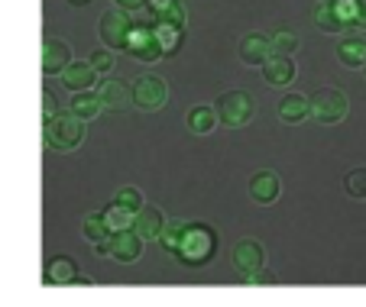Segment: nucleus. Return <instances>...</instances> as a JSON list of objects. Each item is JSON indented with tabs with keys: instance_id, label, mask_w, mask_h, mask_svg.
<instances>
[{
	"instance_id": "obj_30",
	"label": "nucleus",
	"mask_w": 366,
	"mask_h": 307,
	"mask_svg": "<svg viewBox=\"0 0 366 307\" xmlns=\"http://www.w3.org/2000/svg\"><path fill=\"white\" fill-rule=\"evenodd\" d=\"M114 204H120V207H127V211H133V213H137L139 207L146 204V201H143V194H139L137 188H120V191H117V198H114Z\"/></svg>"
},
{
	"instance_id": "obj_2",
	"label": "nucleus",
	"mask_w": 366,
	"mask_h": 307,
	"mask_svg": "<svg viewBox=\"0 0 366 307\" xmlns=\"http://www.w3.org/2000/svg\"><path fill=\"white\" fill-rule=\"evenodd\" d=\"M84 143V120L75 114H62L46 120V146L56 152H71Z\"/></svg>"
},
{
	"instance_id": "obj_34",
	"label": "nucleus",
	"mask_w": 366,
	"mask_h": 307,
	"mask_svg": "<svg viewBox=\"0 0 366 307\" xmlns=\"http://www.w3.org/2000/svg\"><path fill=\"white\" fill-rule=\"evenodd\" d=\"M149 4V10H156V14H162V10H169L172 4H179V0H146Z\"/></svg>"
},
{
	"instance_id": "obj_5",
	"label": "nucleus",
	"mask_w": 366,
	"mask_h": 307,
	"mask_svg": "<svg viewBox=\"0 0 366 307\" xmlns=\"http://www.w3.org/2000/svg\"><path fill=\"white\" fill-rule=\"evenodd\" d=\"M124 49H130L133 59H139V61H156V59H162V49H159V42H156L152 23H137V26H130Z\"/></svg>"
},
{
	"instance_id": "obj_23",
	"label": "nucleus",
	"mask_w": 366,
	"mask_h": 307,
	"mask_svg": "<svg viewBox=\"0 0 366 307\" xmlns=\"http://www.w3.org/2000/svg\"><path fill=\"white\" fill-rule=\"evenodd\" d=\"M337 55L344 65H350V69H363L366 65V39H344L337 46Z\"/></svg>"
},
{
	"instance_id": "obj_12",
	"label": "nucleus",
	"mask_w": 366,
	"mask_h": 307,
	"mask_svg": "<svg viewBox=\"0 0 366 307\" xmlns=\"http://www.w3.org/2000/svg\"><path fill=\"white\" fill-rule=\"evenodd\" d=\"M46 281L49 285H91V278H84L75 268V262L69 256H56L46 268Z\"/></svg>"
},
{
	"instance_id": "obj_17",
	"label": "nucleus",
	"mask_w": 366,
	"mask_h": 307,
	"mask_svg": "<svg viewBox=\"0 0 366 307\" xmlns=\"http://www.w3.org/2000/svg\"><path fill=\"white\" fill-rule=\"evenodd\" d=\"M269 55H272V46H269V39H266V36H259V33L243 36V42H240V59L247 61V65H263Z\"/></svg>"
},
{
	"instance_id": "obj_35",
	"label": "nucleus",
	"mask_w": 366,
	"mask_h": 307,
	"mask_svg": "<svg viewBox=\"0 0 366 307\" xmlns=\"http://www.w3.org/2000/svg\"><path fill=\"white\" fill-rule=\"evenodd\" d=\"M357 26H360V29H366V0H363V4H360V16H357Z\"/></svg>"
},
{
	"instance_id": "obj_6",
	"label": "nucleus",
	"mask_w": 366,
	"mask_h": 307,
	"mask_svg": "<svg viewBox=\"0 0 366 307\" xmlns=\"http://www.w3.org/2000/svg\"><path fill=\"white\" fill-rule=\"evenodd\" d=\"M133 101H137V107L146 110V114L166 107V101H169L166 81H162V78H156V75H143L137 81V88H133Z\"/></svg>"
},
{
	"instance_id": "obj_15",
	"label": "nucleus",
	"mask_w": 366,
	"mask_h": 307,
	"mask_svg": "<svg viewBox=\"0 0 366 307\" xmlns=\"http://www.w3.org/2000/svg\"><path fill=\"white\" fill-rule=\"evenodd\" d=\"M263 75L269 84L282 88V84H289L295 78V61H292V55H269L263 61Z\"/></svg>"
},
{
	"instance_id": "obj_21",
	"label": "nucleus",
	"mask_w": 366,
	"mask_h": 307,
	"mask_svg": "<svg viewBox=\"0 0 366 307\" xmlns=\"http://www.w3.org/2000/svg\"><path fill=\"white\" fill-rule=\"evenodd\" d=\"M101 110H104V107H101V101H97V94H91V91H75L69 114L81 116V120L88 123V120H94V116L101 114Z\"/></svg>"
},
{
	"instance_id": "obj_4",
	"label": "nucleus",
	"mask_w": 366,
	"mask_h": 307,
	"mask_svg": "<svg viewBox=\"0 0 366 307\" xmlns=\"http://www.w3.org/2000/svg\"><path fill=\"white\" fill-rule=\"evenodd\" d=\"M214 110L224 126L237 130V126H247V123L253 120V97L243 94V91H227V94L217 97Z\"/></svg>"
},
{
	"instance_id": "obj_18",
	"label": "nucleus",
	"mask_w": 366,
	"mask_h": 307,
	"mask_svg": "<svg viewBox=\"0 0 366 307\" xmlns=\"http://www.w3.org/2000/svg\"><path fill=\"white\" fill-rule=\"evenodd\" d=\"M152 33H156V42H159L162 55H172L175 49H179V42H182V33H185V26H175V23L159 20V16H156V23H152Z\"/></svg>"
},
{
	"instance_id": "obj_3",
	"label": "nucleus",
	"mask_w": 366,
	"mask_h": 307,
	"mask_svg": "<svg viewBox=\"0 0 366 307\" xmlns=\"http://www.w3.org/2000/svg\"><path fill=\"white\" fill-rule=\"evenodd\" d=\"M347 110H350V101L337 88H321L308 97V116H315L318 123H327V126L344 120Z\"/></svg>"
},
{
	"instance_id": "obj_37",
	"label": "nucleus",
	"mask_w": 366,
	"mask_h": 307,
	"mask_svg": "<svg viewBox=\"0 0 366 307\" xmlns=\"http://www.w3.org/2000/svg\"><path fill=\"white\" fill-rule=\"evenodd\" d=\"M363 71H366V65H363Z\"/></svg>"
},
{
	"instance_id": "obj_16",
	"label": "nucleus",
	"mask_w": 366,
	"mask_h": 307,
	"mask_svg": "<svg viewBox=\"0 0 366 307\" xmlns=\"http://www.w3.org/2000/svg\"><path fill=\"white\" fill-rule=\"evenodd\" d=\"M69 55H71V49L65 46L62 39H49L46 49H42V71H46V75H59L71 61Z\"/></svg>"
},
{
	"instance_id": "obj_19",
	"label": "nucleus",
	"mask_w": 366,
	"mask_h": 307,
	"mask_svg": "<svg viewBox=\"0 0 366 307\" xmlns=\"http://www.w3.org/2000/svg\"><path fill=\"white\" fill-rule=\"evenodd\" d=\"M107 236H111V230L104 226L101 213H94V217L84 220V239L91 243V249H94L97 256H107Z\"/></svg>"
},
{
	"instance_id": "obj_14",
	"label": "nucleus",
	"mask_w": 366,
	"mask_h": 307,
	"mask_svg": "<svg viewBox=\"0 0 366 307\" xmlns=\"http://www.w3.org/2000/svg\"><path fill=\"white\" fill-rule=\"evenodd\" d=\"M59 75H62L65 88H71V91H91L97 84V71L91 69L88 61H69Z\"/></svg>"
},
{
	"instance_id": "obj_28",
	"label": "nucleus",
	"mask_w": 366,
	"mask_h": 307,
	"mask_svg": "<svg viewBox=\"0 0 366 307\" xmlns=\"http://www.w3.org/2000/svg\"><path fill=\"white\" fill-rule=\"evenodd\" d=\"M315 23H318L325 33H340V29H344V26H340V20L334 16V10L327 7V4H321V7L315 10Z\"/></svg>"
},
{
	"instance_id": "obj_27",
	"label": "nucleus",
	"mask_w": 366,
	"mask_h": 307,
	"mask_svg": "<svg viewBox=\"0 0 366 307\" xmlns=\"http://www.w3.org/2000/svg\"><path fill=\"white\" fill-rule=\"evenodd\" d=\"M344 191L350 194V198H357V201H366V165H363V168L347 171V178H344Z\"/></svg>"
},
{
	"instance_id": "obj_11",
	"label": "nucleus",
	"mask_w": 366,
	"mask_h": 307,
	"mask_svg": "<svg viewBox=\"0 0 366 307\" xmlns=\"http://www.w3.org/2000/svg\"><path fill=\"white\" fill-rule=\"evenodd\" d=\"M279 191H282V184H279V175L269 168L256 171L253 178H249V198L256 201V204H272V201L279 198Z\"/></svg>"
},
{
	"instance_id": "obj_13",
	"label": "nucleus",
	"mask_w": 366,
	"mask_h": 307,
	"mask_svg": "<svg viewBox=\"0 0 366 307\" xmlns=\"http://www.w3.org/2000/svg\"><path fill=\"white\" fill-rule=\"evenodd\" d=\"M162 226H166V217H162L159 207H146L143 204L137 211V217H133V233H137V236H143V243H146V239H159Z\"/></svg>"
},
{
	"instance_id": "obj_1",
	"label": "nucleus",
	"mask_w": 366,
	"mask_h": 307,
	"mask_svg": "<svg viewBox=\"0 0 366 307\" xmlns=\"http://www.w3.org/2000/svg\"><path fill=\"white\" fill-rule=\"evenodd\" d=\"M217 253V233L214 226L207 223H185V230H182V239L179 246H175V259L182 262V266L188 268H198L204 266L211 256Z\"/></svg>"
},
{
	"instance_id": "obj_31",
	"label": "nucleus",
	"mask_w": 366,
	"mask_h": 307,
	"mask_svg": "<svg viewBox=\"0 0 366 307\" xmlns=\"http://www.w3.org/2000/svg\"><path fill=\"white\" fill-rule=\"evenodd\" d=\"M88 65L97 71V75H107V71L114 69V52H111V49H101V52H94L88 59Z\"/></svg>"
},
{
	"instance_id": "obj_26",
	"label": "nucleus",
	"mask_w": 366,
	"mask_h": 307,
	"mask_svg": "<svg viewBox=\"0 0 366 307\" xmlns=\"http://www.w3.org/2000/svg\"><path fill=\"white\" fill-rule=\"evenodd\" d=\"M272 46V55H295L298 52V36L289 33V29H276L269 39Z\"/></svg>"
},
{
	"instance_id": "obj_36",
	"label": "nucleus",
	"mask_w": 366,
	"mask_h": 307,
	"mask_svg": "<svg viewBox=\"0 0 366 307\" xmlns=\"http://www.w3.org/2000/svg\"><path fill=\"white\" fill-rule=\"evenodd\" d=\"M71 4H88V0H71Z\"/></svg>"
},
{
	"instance_id": "obj_24",
	"label": "nucleus",
	"mask_w": 366,
	"mask_h": 307,
	"mask_svg": "<svg viewBox=\"0 0 366 307\" xmlns=\"http://www.w3.org/2000/svg\"><path fill=\"white\" fill-rule=\"evenodd\" d=\"M325 4L334 10V16H337V20H340V26H344V29L357 26L360 4H363V0H325Z\"/></svg>"
},
{
	"instance_id": "obj_7",
	"label": "nucleus",
	"mask_w": 366,
	"mask_h": 307,
	"mask_svg": "<svg viewBox=\"0 0 366 307\" xmlns=\"http://www.w3.org/2000/svg\"><path fill=\"white\" fill-rule=\"evenodd\" d=\"M130 26H133V16L127 14V10L114 7L101 16V39L107 42V49H124Z\"/></svg>"
},
{
	"instance_id": "obj_22",
	"label": "nucleus",
	"mask_w": 366,
	"mask_h": 307,
	"mask_svg": "<svg viewBox=\"0 0 366 307\" xmlns=\"http://www.w3.org/2000/svg\"><path fill=\"white\" fill-rule=\"evenodd\" d=\"M279 116H282L285 123H298L308 116V97L305 94H285L282 101H279Z\"/></svg>"
},
{
	"instance_id": "obj_25",
	"label": "nucleus",
	"mask_w": 366,
	"mask_h": 307,
	"mask_svg": "<svg viewBox=\"0 0 366 307\" xmlns=\"http://www.w3.org/2000/svg\"><path fill=\"white\" fill-rule=\"evenodd\" d=\"M133 217H137V213L127 211V207H120V204H111L107 211L101 213L104 226H107L111 233H117V230H130V226H133Z\"/></svg>"
},
{
	"instance_id": "obj_29",
	"label": "nucleus",
	"mask_w": 366,
	"mask_h": 307,
	"mask_svg": "<svg viewBox=\"0 0 366 307\" xmlns=\"http://www.w3.org/2000/svg\"><path fill=\"white\" fill-rule=\"evenodd\" d=\"M182 230H185V223H182V220H172V223H166V226H162V233H159V243L166 246L169 253H175V246H179V239H182Z\"/></svg>"
},
{
	"instance_id": "obj_32",
	"label": "nucleus",
	"mask_w": 366,
	"mask_h": 307,
	"mask_svg": "<svg viewBox=\"0 0 366 307\" xmlns=\"http://www.w3.org/2000/svg\"><path fill=\"white\" fill-rule=\"evenodd\" d=\"M243 278H247L249 285H272V275L266 272V266L256 268V272H249V275H243Z\"/></svg>"
},
{
	"instance_id": "obj_8",
	"label": "nucleus",
	"mask_w": 366,
	"mask_h": 307,
	"mask_svg": "<svg viewBox=\"0 0 366 307\" xmlns=\"http://www.w3.org/2000/svg\"><path fill=\"white\" fill-rule=\"evenodd\" d=\"M107 256L117 262H124V266H130V262H137L139 256H143V236H137L130 230H117L111 233V239H107Z\"/></svg>"
},
{
	"instance_id": "obj_33",
	"label": "nucleus",
	"mask_w": 366,
	"mask_h": 307,
	"mask_svg": "<svg viewBox=\"0 0 366 307\" xmlns=\"http://www.w3.org/2000/svg\"><path fill=\"white\" fill-rule=\"evenodd\" d=\"M114 4H117L120 10H127V14H133V10H139L146 4V0H114Z\"/></svg>"
},
{
	"instance_id": "obj_9",
	"label": "nucleus",
	"mask_w": 366,
	"mask_h": 307,
	"mask_svg": "<svg viewBox=\"0 0 366 307\" xmlns=\"http://www.w3.org/2000/svg\"><path fill=\"white\" fill-rule=\"evenodd\" d=\"M97 101L107 110H130L133 88L127 81H120V78H107V81H101V88H97Z\"/></svg>"
},
{
	"instance_id": "obj_20",
	"label": "nucleus",
	"mask_w": 366,
	"mask_h": 307,
	"mask_svg": "<svg viewBox=\"0 0 366 307\" xmlns=\"http://www.w3.org/2000/svg\"><path fill=\"white\" fill-rule=\"evenodd\" d=\"M188 130L198 133V136H204V133H211L217 126V110L214 107H192L185 116Z\"/></svg>"
},
{
	"instance_id": "obj_10",
	"label": "nucleus",
	"mask_w": 366,
	"mask_h": 307,
	"mask_svg": "<svg viewBox=\"0 0 366 307\" xmlns=\"http://www.w3.org/2000/svg\"><path fill=\"white\" fill-rule=\"evenodd\" d=\"M230 259H234L237 272L249 275V272H256V268L266 266V249L259 243H253V239H243V243L234 246V256H230Z\"/></svg>"
}]
</instances>
